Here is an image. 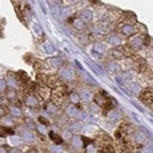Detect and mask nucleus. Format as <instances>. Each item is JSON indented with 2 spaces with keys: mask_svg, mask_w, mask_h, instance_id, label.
Wrapping results in <instances>:
<instances>
[{
  "mask_svg": "<svg viewBox=\"0 0 153 153\" xmlns=\"http://www.w3.org/2000/svg\"><path fill=\"white\" fill-rule=\"evenodd\" d=\"M132 140H134V143L132 145L141 146V145H145L148 141V135L146 132L141 131V130H138V131L132 132Z\"/></svg>",
  "mask_w": 153,
  "mask_h": 153,
  "instance_id": "f257e3e1",
  "label": "nucleus"
},
{
  "mask_svg": "<svg viewBox=\"0 0 153 153\" xmlns=\"http://www.w3.org/2000/svg\"><path fill=\"white\" fill-rule=\"evenodd\" d=\"M74 76H75L74 71L68 66H64L59 70V79L62 81H71L74 79Z\"/></svg>",
  "mask_w": 153,
  "mask_h": 153,
  "instance_id": "f03ea898",
  "label": "nucleus"
},
{
  "mask_svg": "<svg viewBox=\"0 0 153 153\" xmlns=\"http://www.w3.org/2000/svg\"><path fill=\"white\" fill-rule=\"evenodd\" d=\"M129 44H130V47L132 48V49H140L143 44H145V41H143V37L141 36V34H137V36H132L131 38H130V42H129Z\"/></svg>",
  "mask_w": 153,
  "mask_h": 153,
  "instance_id": "7ed1b4c3",
  "label": "nucleus"
},
{
  "mask_svg": "<svg viewBox=\"0 0 153 153\" xmlns=\"http://www.w3.org/2000/svg\"><path fill=\"white\" fill-rule=\"evenodd\" d=\"M120 32L125 37H131L135 33V28H134V26H132L131 23H125V25H121Z\"/></svg>",
  "mask_w": 153,
  "mask_h": 153,
  "instance_id": "20e7f679",
  "label": "nucleus"
},
{
  "mask_svg": "<svg viewBox=\"0 0 153 153\" xmlns=\"http://www.w3.org/2000/svg\"><path fill=\"white\" fill-rule=\"evenodd\" d=\"M108 119L110 121H113V123H117V121H119L121 119V113L118 109H111L108 113Z\"/></svg>",
  "mask_w": 153,
  "mask_h": 153,
  "instance_id": "39448f33",
  "label": "nucleus"
},
{
  "mask_svg": "<svg viewBox=\"0 0 153 153\" xmlns=\"http://www.w3.org/2000/svg\"><path fill=\"white\" fill-rule=\"evenodd\" d=\"M80 19L83 23H88V22H91L92 19H93V12L91 10H83L81 12V15H80Z\"/></svg>",
  "mask_w": 153,
  "mask_h": 153,
  "instance_id": "423d86ee",
  "label": "nucleus"
},
{
  "mask_svg": "<svg viewBox=\"0 0 153 153\" xmlns=\"http://www.w3.org/2000/svg\"><path fill=\"white\" fill-rule=\"evenodd\" d=\"M47 85L49 86V88H56V87L61 86V80L59 77H56V76H49Z\"/></svg>",
  "mask_w": 153,
  "mask_h": 153,
  "instance_id": "0eeeda50",
  "label": "nucleus"
},
{
  "mask_svg": "<svg viewBox=\"0 0 153 153\" xmlns=\"http://www.w3.org/2000/svg\"><path fill=\"white\" fill-rule=\"evenodd\" d=\"M25 104L28 105V107H38L39 100H38V98L34 94H28L26 97V99H25Z\"/></svg>",
  "mask_w": 153,
  "mask_h": 153,
  "instance_id": "6e6552de",
  "label": "nucleus"
},
{
  "mask_svg": "<svg viewBox=\"0 0 153 153\" xmlns=\"http://www.w3.org/2000/svg\"><path fill=\"white\" fill-rule=\"evenodd\" d=\"M48 135H49V138H50V141H53V143L54 145H56V146H61L62 145V137L59 135V134H55L54 131H50V132H48Z\"/></svg>",
  "mask_w": 153,
  "mask_h": 153,
  "instance_id": "1a4fd4ad",
  "label": "nucleus"
},
{
  "mask_svg": "<svg viewBox=\"0 0 153 153\" xmlns=\"http://www.w3.org/2000/svg\"><path fill=\"white\" fill-rule=\"evenodd\" d=\"M79 96H80V99L83 100V102H92L93 100V97H94L93 93L90 90H82Z\"/></svg>",
  "mask_w": 153,
  "mask_h": 153,
  "instance_id": "9d476101",
  "label": "nucleus"
},
{
  "mask_svg": "<svg viewBox=\"0 0 153 153\" xmlns=\"http://www.w3.org/2000/svg\"><path fill=\"white\" fill-rule=\"evenodd\" d=\"M21 138H22V141H25V142H33V140H34V132L31 131V130L22 131Z\"/></svg>",
  "mask_w": 153,
  "mask_h": 153,
  "instance_id": "9b49d317",
  "label": "nucleus"
},
{
  "mask_svg": "<svg viewBox=\"0 0 153 153\" xmlns=\"http://www.w3.org/2000/svg\"><path fill=\"white\" fill-rule=\"evenodd\" d=\"M107 68H108V71L111 72V74H119L121 71V65H119V64L115 62V61L109 62L107 65Z\"/></svg>",
  "mask_w": 153,
  "mask_h": 153,
  "instance_id": "f8f14e48",
  "label": "nucleus"
},
{
  "mask_svg": "<svg viewBox=\"0 0 153 153\" xmlns=\"http://www.w3.org/2000/svg\"><path fill=\"white\" fill-rule=\"evenodd\" d=\"M108 42L114 47H119L121 45V38L118 34H110L108 36Z\"/></svg>",
  "mask_w": 153,
  "mask_h": 153,
  "instance_id": "ddd939ff",
  "label": "nucleus"
},
{
  "mask_svg": "<svg viewBox=\"0 0 153 153\" xmlns=\"http://www.w3.org/2000/svg\"><path fill=\"white\" fill-rule=\"evenodd\" d=\"M93 52L97 53V54H103L107 52V45L104 43H100V42H97L94 45H93Z\"/></svg>",
  "mask_w": 153,
  "mask_h": 153,
  "instance_id": "4468645a",
  "label": "nucleus"
},
{
  "mask_svg": "<svg viewBox=\"0 0 153 153\" xmlns=\"http://www.w3.org/2000/svg\"><path fill=\"white\" fill-rule=\"evenodd\" d=\"M70 141L72 142V147H75L76 149H81L83 147L82 145V140H81V136H72V138L70 140Z\"/></svg>",
  "mask_w": 153,
  "mask_h": 153,
  "instance_id": "2eb2a0df",
  "label": "nucleus"
},
{
  "mask_svg": "<svg viewBox=\"0 0 153 153\" xmlns=\"http://www.w3.org/2000/svg\"><path fill=\"white\" fill-rule=\"evenodd\" d=\"M47 62H48L52 68H56V69H59V68L62 65V61H61L60 58H50V59L47 60Z\"/></svg>",
  "mask_w": 153,
  "mask_h": 153,
  "instance_id": "dca6fc26",
  "label": "nucleus"
},
{
  "mask_svg": "<svg viewBox=\"0 0 153 153\" xmlns=\"http://www.w3.org/2000/svg\"><path fill=\"white\" fill-rule=\"evenodd\" d=\"M9 143L12 145V146H20L22 143V138L21 136H16V135H11L10 138H9Z\"/></svg>",
  "mask_w": 153,
  "mask_h": 153,
  "instance_id": "f3484780",
  "label": "nucleus"
},
{
  "mask_svg": "<svg viewBox=\"0 0 153 153\" xmlns=\"http://www.w3.org/2000/svg\"><path fill=\"white\" fill-rule=\"evenodd\" d=\"M47 111L50 114V115H56L59 113V108L55 103H49V104H47Z\"/></svg>",
  "mask_w": 153,
  "mask_h": 153,
  "instance_id": "a211bd4d",
  "label": "nucleus"
},
{
  "mask_svg": "<svg viewBox=\"0 0 153 153\" xmlns=\"http://www.w3.org/2000/svg\"><path fill=\"white\" fill-rule=\"evenodd\" d=\"M141 99L145 102V103H147V105H151L152 104V91H146L145 93L141 94Z\"/></svg>",
  "mask_w": 153,
  "mask_h": 153,
  "instance_id": "6ab92c4d",
  "label": "nucleus"
},
{
  "mask_svg": "<svg viewBox=\"0 0 153 153\" xmlns=\"http://www.w3.org/2000/svg\"><path fill=\"white\" fill-rule=\"evenodd\" d=\"M72 26H74L76 30H77V31H82V30L85 28V23L81 21L80 17H76V19L72 20Z\"/></svg>",
  "mask_w": 153,
  "mask_h": 153,
  "instance_id": "aec40b11",
  "label": "nucleus"
},
{
  "mask_svg": "<svg viewBox=\"0 0 153 153\" xmlns=\"http://www.w3.org/2000/svg\"><path fill=\"white\" fill-rule=\"evenodd\" d=\"M10 113H11V115L14 118H20L22 115V110L19 107H15V105L10 108Z\"/></svg>",
  "mask_w": 153,
  "mask_h": 153,
  "instance_id": "412c9836",
  "label": "nucleus"
},
{
  "mask_svg": "<svg viewBox=\"0 0 153 153\" xmlns=\"http://www.w3.org/2000/svg\"><path fill=\"white\" fill-rule=\"evenodd\" d=\"M77 108H76L75 105H69L66 108V114L69 117H76V114H77Z\"/></svg>",
  "mask_w": 153,
  "mask_h": 153,
  "instance_id": "4be33fe9",
  "label": "nucleus"
},
{
  "mask_svg": "<svg viewBox=\"0 0 153 153\" xmlns=\"http://www.w3.org/2000/svg\"><path fill=\"white\" fill-rule=\"evenodd\" d=\"M130 90H131V92L132 93H135V94H138V93H141V85H138V83H131L130 85Z\"/></svg>",
  "mask_w": 153,
  "mask_h": 153,
  "instance_id": "5701e85b",
  "label": "nucleus"
},
{
  "mask_svg": "<svg viewBox=\"0 0 153 153\" xmlns=\"http://www.w3.org/2000/svg\"><path fill=\"white\" fill-rule=\"evenodd\" d=\"M5 82H6V86H9V87H11V88H14V87L16 86V79L12 77L11 74L7 76V79L5 80Z\"/></svg>",
  "mask_w": 153,
  "mask_h": 153,
  "instance_id": "b1692460",
  "label": "nucleus"
},
{
  "mask_svg": "<svg viewBox=\"0 0 153 153\" xmlns=\"http://www.w3.org/2000/svg\"><path fill=\"white\" fill-rule=\"evenodd\" d=\"M43 48H44V50H45L48 54H53V53L55 52V48H54L52 44H50L49 42H45V43L43 44Z\"/></svg>",
  "mask_w": 153,
  "mask_h": 153,
  "instance_id": "393cba45",
  "label": "nucleus"
},
{
  "mask_svg": "<svg viewBox=\"0 0 153 153\" xmlns=\"http://www.w3.org/2000/svg\"><path fill=\"white\" fill-rule=\"evenodd\" d=\"M33 31L36 32V34L37 36H39V37H42V36H44V32H43V28L39 26L38 23H33Z\"/></svg>",
  "mask_w": 153,
  "mask_h": 153,
  "instance_id": "a878e982",
  "label": "nucleus"
},
{
  "mask_svg": "<svg viewBox=\"0 0 153 153\" xmlns=\"http://www.w3.org/2000/svg\"><path fill=\"white\" fill-rule=\"evenodd\" d=\"M110 54L113 55V58H115V59H121L124 56V53L119 49H113L110 52Z\"/></svg>",
  "mask_w": 153,
  "mask_h": 153,
  "instance_id": "bb28decb",
  "label": "nucleus"
},
{
  "mask_svg": "<svg viewBox=\"0 0 153 153\" xmlns=\"http://www.w3.org/2000/svg\"><path fill=\"white\" fill-rule=\"evenodd\" d=\"M70 100L72 102V104H79L81 99L77 93H70Z\"/></svg>",
  "mask_w": 153,
  "mask_h": 153,
  "instance_id": "cd10ccee",
  "label": "nucleus"
},
{
  "mask_svg": "<svg viewBox=\"0 0 153 153\" xmlns=\"http://www.w3.org/2000/svg\"><path fill=\"white\" fill-rule=\"evenodd\" d=\"M86 153H99V151H98V147L92 143L86 147Z\"/></svg>",
  "mask_w": 153,
  "mask_h": 153,
  "instance_id": "c85d7f7f",
  "label": "nucleus"
},
{
  "mask_svg": "<svg viewBox=\"0 0 153 153\" xmlns=\"http://www.w3.org/2000/svg\"><path fill=\"white\" fill-rule=\"evenodd\" d=\"M72 131H70V130H64V132H62V140H66V141H70V140L72 138Z\"/></svg>",
  "mask_w": 153,
  "mask_h": 153,
  "instance_id": "c756f323",
  "label": "nucleus"
},
{
  "mask_svg": "<svg viewBox=\"0 0 153 153\" xmlns=\"http://www.w3.org/2000/svg\"><path fill=\"white\" fill-rule=\"evenodd\" d=\"M141 153H152V143H146L142 147Z\"/></svg>",
  "mask_w": 153,
  "mask_h": 153,
  "instance_id": "7c9ffc66",
  "label": "nucleus"
},
{
  "mask_svg": "<svg viewBox=\"0 0 153 153\" xmlns=\"http://www.w3.org/2000/svg\"><path fill=\"white\" fill-rule=\"evenodd\" d=\"M61 15H62V17L68 19V17L72 16V11H71L70 9H62V11H61Z\"/></svg>",
  "mask_w": 153,
  "mask_h": 153,
  "instance_id": "2f4dec72",
  "label": "nucleus"
},
{
  "mask_svg": "<svg viewBox=\"0 0 153 153\" xmlns=\"http://www.w3.org/2000/svg\"><path fill=\"white\" fill-rule=\"evenodd\" d=\"M70 127H71L72 132H77V131L81 130V124H80V123H74V124H71Z\"/></svg>",
  "mask_w": 153,
  "mask_h": 153,
  "instance_id": "473e14b6",
  "label": "nucleus"
},
{
  "mask_svg": "<svg viewBox=\"0 0 153 153\" xmlns=\"http://www.w3.org/2000/svg\"><path fill=\"white\" fill-rule=\"evenodd\" d=\"M6 82H5V80H3V79H0V91H5L6 90Z\"/></svg>",
  "mask_w": 153,
  "mask_h": 153,
  "instance_id": "72a5a7b5",
  "label": "nucleus"
},
{
  "mask_svg": "<svg viewBox=\"0 0 153 153\" xmlns=\"http://www.w3.org/2000/svg\"><path fill=\"white\" fill-rule=\"evenodd\" d=\"M26 123H28V124H27L28 129H33V127H34V121H33L32 119H26Z\"/></svg>",
  "mask_w": 153,
  "mask_h": 153,
  "instance_id": "f704fd0d",
  "label": "nucleus"
},
{
  "mask_svg": "<svg viewBox=\"0 0 153 153\" xmlns=\"http://www.w3.org/2000/svg\"><path fill=\"white\" fill-rule=\"evenodd\" d=\"M39 124H42V125H44V126H48V125H49V121H48L45 118L41 117V118H39Z\"/></svg>",
  "mask_w": 153,
  "mask_h": 153,
  "instance_id": "c9c22d12",
  "label": "nucleus"
},
{
  "mask_svg": "<svg viewBox=\"0 0 153 153\" xmlns=\"http://www.w3.org/2000/svg\"><path fill=\"white\" fill-rule=\"evenodd\" d=\"M38 130L41 131V134H45V132H47L45 126H44V125H42V124H39V125H38Z\"/></svg>",
  "mask_w": 153,
  "mask_h": 153,
  "instance_id": "e433bc0d",
  "label": "nucleus"
},
{
  "mask_svg": "<svg viewBox=\"0 0 153 153\" xmlns=\"http://www.w3.org/2000/svg\"><path fill=\"white\" fill-rule=\"evenodd\" d=\"M0 153H9L7 147H5L4 145H3V146H0Z\"/></svg>",
  "mask_w": 153,
  "mask_h": 153,
  "instance_id": "4c0bfd02",
  "label": "nucleus"
},
{
  "mask_svg": "<svg viewBox=\"0 0 153 153\" xmlns=\"http://www.w3.org/2000/svg\"><path fill=\"white\" fill-rule=\"evenodd\" d=\"M5 143V138L4 137H1V136H0V146H3Z\"/></svg>",
  "mask_w": 153,
  "mask_h": 153,
  "instance_id": "58836bf2",
  "label": "nucleus"
},
{
  "mask_svg": "<svg viewBox=\"0 0 153 153\" xmlns=\"http://www.w3.org/2000/svg\"><path fill=\"white\" fill-rule=\"evenodd\" d=\"M4 113H5V111H4V109H3L1 107H0V117H3V115H4Z\"/></svg>",
  "mask_w": 153,
  "mask_h": 153,
  "instance_id": "ea45409f",
  "label": "nucleus"
},
{
  "mask_svg": "<svg viewBox=\"0 0 153 153\" xmlns=\"http://www.w3.org/2000/svg\"><path fill=\"white\" fill-rule=\"evenodd\" d=\"M27 153H38V151L37 149H30Z\"/></svg>",
  "mask_w": 153,
  "mask_h": 153,
  "instance_id": "a19ab883",
  "label": "nucleus"
}]
</instances>
